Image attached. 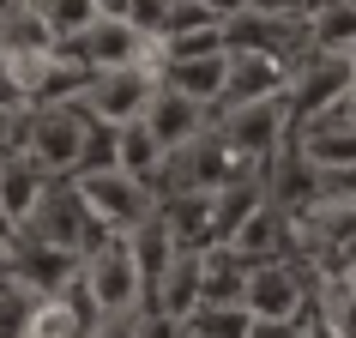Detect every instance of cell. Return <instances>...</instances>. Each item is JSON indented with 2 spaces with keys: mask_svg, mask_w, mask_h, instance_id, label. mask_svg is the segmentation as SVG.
Wrapping results in <instances>:
<instances>
[{
  "mask_svg": "<svg viewBox=\"0 0 356 338\" xmlns=\"http://www.w3.org/2000/svg\"><path fill=\"white\" fill-rule=\"evenodd\" d=\"M248 338H308V320H254Z\"/></svg>",
  "mask_w": 356,
  "mask_h": 338,
  "instance_id": "obj_26",
  "label": "cell"
},
{
  "mask_svg": "<svg viewBox=\"0 0 356 338\" xmlns=\"http://www.w3.org/2000/svg\"><path fill=\"white\" fill-rule=\"evenodd\" d=\"M73 188H79V200H85V211H91L109 236H133V230H145L151 218H157V188L133 182V175H121V169L73 175Z\"/></svg>",
  "mask_w": 356,
  "mask_h": 338,
  "instance_id": "obj_2",
  "label": "cell"
},
{
  "mask_svg": "<svg viewBox=\"0 0 356 338\" xmlns=\"http://www.w3.org/2000/svg\"><path fill=\"white\" fill-rule=\"evenodd\" d=\"M145 127L157 133V145L175 157V151H188L193 139L211 133V109H200V103H188V97H175V91H157L151 109H145Z\"/></svg>",
  "mask_w": 356,
  "mask_h": 338,
  "instance_id": "obj_13",
  "label": "cell"
},
{
  "mask_svg": "<svg viewBox=\"0 0 356 338\" xmlns=\"http://www.w3.org/2000/svg\"><path fill=\"white\" fill-rule=\"evenodd\" d=\"M139 338H188V326L169 320V314H157V308H145V314H139Z\"/></svg>",
  "mask_w": 356,
  "mask_h": 338,
  "instance_id": "obj_25",
  "label": "cell"
},
{
  "mask_svg": "<svg viewBox=\"0 0 356 338\" xmlns=\"http://www.w3.org/2000/svg\"><path fill=\"white\" fill-rule=\"evenodd\" d=\"M229 19V0H169V24H163V42H188V37H218Z\"/></svg>",
  "mask_w": 356,
  "mask_h": 338,
  "instance_id": "obj_20",
  "label": "cell"
},
{
  "mask_svg": "<svg viewBox=\"0 0 356 338\" xmlns=\"http://www.w3.org/2000/svg\"><path fill=\"white\" fill-rule=\"evenodd\" d=\"M79 272H85L79 254H60V248H42V242L13 248V284H24L31 296H60V290H73Z\"/></svg>",
  "mask_w": 356,
  "mask_h": 338,
  "instance_id": "obj_11",
  "label": "cell"
},
{
  "mask_svg": "<svg viewBox=\"0 0 356 338\" xmlns=\"http://www.w3.org/2000/svg\"><path fill=\"white\" fill-rule=\"evenodd\" d=\"M42 13H49V37H55V49H73V42L103 19V0H42Z\"/></svg>",
  "mask_w": 356,
  "mask_h": 338,
  "instance_id": "obj_21",
  "label": "cell"
},
{
  "mask_svg": "<svg viewBox=\"0 0 356 338\" xmlns=\"http://www.w3.org/2000/svg\"><path fill=\"white\" fill-rule=\"evenodd\" d=\"M79 284H85V296H91V308L103 320L145 314V284H139V266L127 254V236H109V242L97 248L91 260H85V272H79Z\"/></svg>",
  "mask_w": 356,
  "mask_h": 338,
  "instance_id": "obj_4",
  "label": "cell"
},
{
  "mask_svg": "<svg viewBox=\"0 0 356 338\" xmlns=\"http://www.w3.org/2000/svg\"><path fill=\"white\" fill-rule=\"evenodd\" d=\"M24 115L31 109H19L13 97H0V157H13V151L24 145Z\"/></svg>",
  "mask_w": 356,
  "mask_h": 338,
  "instance_id": "obj_24",
  "label": "cell"
},
{
  "mask_svg": "<svg viewBox=\"0 0 356 338\" xmlns=\"http://www.w3.org/2000/svg\"><path fill=\"white\" fill-rule=\"evenodd\" d=\"M218 139L260 175L284 145H290V103H242V109H218Z\"/></svg>",
  "mask_w": 356,
  "mask_h": 338,
  "instance_id": "obj_5",
  "label": "cell"
},
{
  "mask_svg": "<svg viewBox=\"0 0 356 338\" xmlns=\"http://www.w3.org/2000/svg\"><path fill=\"white\" fill-rule=\"evenodd\" d=\"M91 133H97V121L79 109V103H60V109H31V115H24V145H19V151L42 169V175L73 182L79 169H85Z\"/></svg>",
  "mask_w": 356,
  "mask_h": 338,
  "instance_id": "obj_1",
  "label": "cell"
},
{
  "mask_svg": "<svg viewBox=\"0 0 356 338\" xmlns=\"http://www.w3.org/2000/svg\"><path fill=\"white\" fill-rule=\"evenodd\" d=\"M290 145L302 151V163L314 169V175H338V169H356V121L344 109L314 121L308 133H296Z\"/></svg>",
  "mask_w": 356,
  "mask_h": 338,
  "instance_id": "obj_12",
  "label": "cell"
},
{
  "mask_svg": "<svg viewBox=\"0 0 356 338\" xmlns=\"http://www.w3.org/2000/svg\"><path fill=\"white\" fill-rule=\"evenodd\" d=\"M290 85H296V67L272 55H229V85H224V109H242V103H290Z\"/></svg>",
  "mask_w": 356,
  "mask_h": 338,
  "instance_id": "obj_9",
  "label": "cell"
},
{
  "mask_svg": "<svg viewBox=\"0 0 356 338\" xmlns=\"http://www.w3.org/2000/svg\"><path fill=\"white\" fill-rule=\"evenodd\" d=\"M308 49L314 55H356V0H320L308 6Z\"/></svg>",
  "mask_w": 356,
  "mask_h": 338,
  "instance_id": "obj_18",
  "label": "cell"
},
{
  "mask_svg": "<svg viewBox=\"0 0 356 338\" xmlns=\"http://www.w3.org/2000/svg\"><path fill=\"white\" fill-rule=\"evenodd\" d=\"M31 314H37V296L24 284H0V338H31Z\"/></svg>",
  "mask_w": 356,
  "mask_h": 338,
  "instance_id": "obj_23",
  "label": "cell"
},
{
  "mask_svg": "<svg viewBox=\"0 0 356 338\" xmlns=\"http://www.w3.org/2000/svg\"><path fill=\"white\" fill-rule=\"evenodd\" d=\"M67 55H73L85 73H127V67H151V42L139 37V31H127V24L115 19V6L103 0V19H97Z\"/></svg>",
  "mask_w": 356,
  "mask_h": 338,
  "instance_id": "obj_7",
  "label": "cell"
},
{
  "mask_svg": "<svg viewBox=\"0 0 356 338\" xmlns=\"http://www.w3.org/2000/svg\"><path fill=\"white\" fill-rule=\"evenodd\" d=\"M242 308L254 320H302L308 308V278L296 260H272V266H248V296Z\"/></svg>",
  "mask_w": 356,
  "mask_h": 338,
  "instance_id": "obj_8",
  "label": "cell"
},
{
  "mask_svg": "<svg viewBox=\"0 0 356 338\" xmlns=\"http://www.w3.org/2000/svg\"><path fill=\"white\" fill-rule=\"evenodd\" d=\"M163 163H169V151L157 145V133H151L145 121H133V127H115V169H121V175H133V182L157 188Z\"/></svg>",
  "mask_w": 356,
  "mask_h": 338,
  "instance_id": "obj_19",
  "label": "cell"
},
{
  "mask_svg": "<svg viewBox=\"0 0 356 338\" xmlns=\"http://www.w3.org/2000/svg\"><path fill=\"white\" fill-rule=\"evenodd\" d=\"M103 326V314L91 308L85 284L60 290V296H37V314H31V338H91Z\"/></svg>",
  "mask_w": 356,
  "mask_h": 338,
  "instance_id": "obj_14",
  "label": "cell"
},
{
  "mask_svg": "<svg viewBox=\"0 0 356 338\" xmlns=\"http://www.w3.org/2000/svg\"><path fill=\"white\" fill-rule=\"evenodd\" d=\"M308 338H332V332H326V326H320V320H314V326H308Z\"/></svg>",
  "mask_w": 356,
  "mask_h": 338,
  "instance_id": "obj_27",
  "label": "cell"
},
{
  "mask_svg": "<svg viewBox=\"0 0 356 338\" xmlns=\"http://www.w3.org/2000/svg\"><path fill=\"white\" fill-rule=\"evenodd\" d=\"M49 188H55V175H42L24 151H13V157H0V211L19 224V236H24V224L37 218V206L49 200Z\"/></svg>",
  "mask_w": 356,
  "mask_h": 338,
  "instance_id": "obj_15",
  "label": "cell"
},
{
  "mask_svg": "<svg viewBox=\"0 0 356 338\" xmlns=\"http://www.w3.org/2000/svg\"><path fill=\"white\" fill-rule=\"evenodd\" d=\"M224 85H229V55H193V61H157V91H175L200 103V109H224Z\"/></svg>",
  "mask_w": 356,
  "mask_h": 338,
  "instance_id": "obj_10",
  "label": "cell"
},
{
  "mask_svg": "<svg viewBox=\"0 0 356 338\" xmlns=\"http://www.w3.org/2000/svg\"><path fill=\"white\" fill-rule=\"evenodd\" d=\"M19 242H42V248H60V254H79V260H91L97 248L109 242V230H103L91 211H85V200H79L73 182H55V188H49V200L37 206V218L24 224Z\"/></svg>",
  "mask_w": 356,
  "mask_h": 338,
  "instance_id": "obj_3",
  "label": "cell"
},
{
  "mask_svg": "<svg viewBox=\"0 0 356 338\" xmlns=\"http://www.w3.org/2000/svg\"><path fill=\"white\" fill-rule=\"evenodd\" d=\"M260 206H266V182H260V175L218 188V206H211V248H229V242L248 230V218H254Z\"/></svg>",
  "mask_w": 356,
  "mask_h": 338,
  "instance_id": "obj_17",
  "label": "cell"
},
{
  "mask_svg": "<svg viewBox=\"0 0 356 338\" xmlns=\"http://www.w3.org/2000/svg\"><path fill=\"white\" fill-rule=\"evenodd\" d=\"M200 302H206V254H181V248H175V260H169V272H163V290H157V314L188 326V320L200 314Z\"/></svg>",
  "mask_w": 356,
  "mask_h": 338,
  "instance_id": "obj_16",
  "label": "cell"
},
{
  "mask_svg": "<svg viewBox=\"0 0 356 338\" xmlns=\"http://www.w3.org/2000/svg\"><path fill=\"white\" fill-rule=\"evenodd\" d=\"M151 97H157V73L151 67H127V73H91L79 109L91 115L97 127H133V121H145Z\"/></svg>",
  "mask_w": 356,
  "mask_h": 338,
  "instance_id": "obj_6",
  "label": "cell"
},
{
  "mask_svg": "<svg viewBox=\"0 0 356 338\" xmlns=\"http://www.w3.org/2000/svg\"><path fill=\"white\" fill-rule=\"evenodd\" d=\"M254 332V314H248L242 302L236 308H200L188 320V338H248Z\"/></svg>",
  "mask_w": 356,
  "mask_h": 338,
  "instance_id": "obj_22",
  "label": "cell"
}]
</instances>
